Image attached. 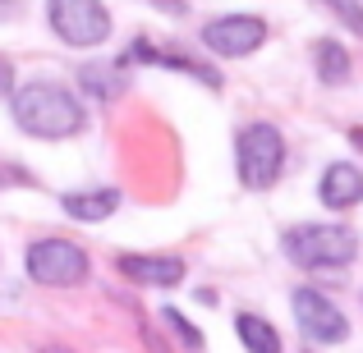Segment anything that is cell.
Segmentation results:
<instances>
[{
	"label": "cell",
	"instance_id": "obj_1",
	"mask_svg": "<svg viewBox=\"0 0 363 353\" xmlns=\"http://www.w3.org/2000/svg\"><path fill=\"white\" fill-rule=\"evenodd\" d=\"M14 124L33 138H74L83 129V101L60 83H28L14 92Z\"/></svg>",
	"mask_w": 363,
	"mask_h": 353
},
{
	"label": "cell",
	"instance_id": "obj_2",
	"mask_svg": "<svg viewBox=\"0 0 363 353\" xmlns=\"http://www.w3.org/2000/svg\"><path fill=\"white\" fill-rule=\"evenodd\" d=\"M285 257L303 271H340L359 257V234L345 225H299L285 234Z\"/></svg>",
	"mask_w": 363,
	"mask_h": 353
},
{
	"label": "cell",
	"instance_id": "obj_3",
	"mask_svg": "<svg viewBox=\"0 0 363 353\" xmlns=\"http://www.w3.org/2000/svg\"><path fill=\"white\" fill-rule=\"evenodd\" d=\"M235 170H240L244 188H272L285 170V138L276 133V124H248L235 138Z\"/></svg>",
	"mask_w": 363,
	"mask_h": 353
},
{
	"label": "cell",
	"instance_id": "obj_4",
	"mask_svg": "<svg viewBox=\"0 0 363 353\" xmlns=\"http://www.w3.org/2000/svg\"><path fill=\"white\" fill-rule=\"evenodd\" d=\"M46 18L65 46H101L111 37V14L101 0H46Z\"/></svg>",
	"mask_w": 363,
	"mask_h": 353
},
{
	"label": "cell",
	"instance_id": "obj_5",
	"mask_svg": "<svg viewBox=\"0 0 363 353\" xmlns=\"http://www.w3.org/2000/svg\"><path fill=\"white\" fill-rule=\"evenodd\" d=\"M28 275L37 284H51V289H69V284L88 280V253L69 238H37L28 248Z\"/></svg>",
	"mask_w": 363,
	"mask_h": 353
},
{
	"label": "cell",
	"instance_id": "obj_6",
	"mask_svg": "<svg viewBox=\"0 0 363 353\" xmlns=\"http://www.w3.org/2000/svg\"><path fill=\"white\" fill-rule=\"evenodd\" d=\"M294 321L308 335V345H345V335H350L345 312L318 289H294Z\"/></svg>",
	"mask_w": 363,
	"mask_h": 353
},
{
	"label": "cell",
	"instance_id": "obj_7",
	"mask_svg": "<svg viewBox=\"0 0 363 353\" xmlns=\"http://www.w3.org/2000/svg\"><path fill=\"white\" fill-rule=\"evenodd\" d=\"M262 42H267V23L257 14H225L203 28V46L212 55H225V60H244Z\"/></svg>",
	"mask_w": 363,
	"mask_h": 353
},
{
	"label": "cell",
	"instance_id": "obj_8",
	"mask_svg": "<svg viewBox=\"0 0 363 353\" xmlns=\"http://www.w3.org/2000/svg\"><path fill=\"white\" fill-rule=\"evenodd\" d=\"M318 197H322V207H331V212H350V207H359L363 202V170L350 166V161L327 166L322 179H318Z\"/></svg>",
	"mask_w": 363,
	"mask_h": 353
},
{
	"label": "cell",
	"instance_id": "obj_9",
	"mask_svg": "<svg viewBox=\"0 0 363 353\" xmlns=\"http://www.w3.org/2000/svg\"><path fill=\"white\" fill-rule=\"evenodd\" d=\"M120 271L138 284H161V289L184 280V262L179 257H133L129 253V257H120Z\"/></svg>",
	"mask_w": 363,
	"mask_h": 353
},
{
	"label": "cell",
	"instance_id": "obj_10",
	"mask_svg": "<svg viewBox=\"0 0 363 353\" xmlns=\"http://www.w3.org/2000/svg\"><path fill=\"white\" fill-rule=\"evenodd\" d=\"M60 207L74 216V221L97 225V221H106V216L120 207V193H116V188H97V193H65Z\"/></svg>",
	"mask_w": 363,
	"mask_h": 353
},
{
	"label": "cell",
	"instance_id": "obj_11",
	"mask_svg": "<svg viewBox=\"0 0 363 353\" xmlns=\"http://www.w3.org/2000/svg\"><path fill=\"white\" fill-rule=\"evenodd\" d=\"M235 330H240V345L248 353H281V335H276L272 321L253 317V312H240L235 317Z\"/></svg>",
	"mask_w": 363,
	"mask_h": 353
},
{
	"label": "cell",
	"instance_id": "obj_12",
	"mask_svg": "<svg viewBox=\"0 0 363 353\" xmlns=\"http://www.w3.org/2000/svg\"><path fill=\"white\" fill-rule=\"evenodd\" d=\"M318 74H322V83L340 88V83L350 79V55L340 51L336 42H322V46H318Z\"/></svg>",
	"mask_w": 363,
	"mask_h": 353
},
{
	"label": "cell",
	"instance_id": "obj_13",
	"mask_svg": "<svg viewBox=\"0 0 363 353\" xmlns=\"http://www.w3.org/2000/svg\"><path fill=\"white\" fill-rule=\"evenodd\" d=\"M83 88L92 92V97H116L124 88L120 69H101V64H92V69H83Z\"/></svg>",
	"mask_w": 363,
	"mask_h": 353
},
{
	"label": "cell",
	"instance_id": "obj_14",
	"mask_svg": "<svg viewBox=\"0 0 363 353\" xmlns=\"http://www.w3.org/2000/svg\"><path fill=\"white\" fill-rule=\"evenodd\" d=\"M161 321H166V326H170V335H175V340H179V345H184L189 353H198V349H203V335H198V330L189 326V321L179 317L175 308H166V312H161Z\"/></svg>",
	"mask_w": 363,
	"mask_h": 353
},
{
	"label": "cell",
	"instance_id": "obj_15",
	"mask_svg": "<svg viewBox=\"0 0 363 353\" xmlns=\"http://www.w3.org/2000/svg\"><path fill=\"white\" fill-rule=\"evenodd\" d=\"M322 5H327L354 37H363V0H322Z\"/></svg>",
	"mask_w": 363,
	"mask_h": 353
},
{
	"label": "cell",
	"instance_id": "obj_16",
	"mask_svg": "<svg viewBox=\"0 0 363 353\" xmlns=\"http://www.w3.org/2000/svg\"><path fill=\"white\" fill-rule=\"evenodd\" d=\"M5 14H14V0H0V18Z\"/></svg>",
	"mask_w": 363,
	"mask_h": 353
},
{
	"label": "cell",
	"instance_id": "obj_17",
	"mask_svg": "<svg viewBox=\"0 0 363 353\" xmlns=\"http://www.w3.org/2000/svg\"><path fill=\"white\" fill-rule=\"evenodd\" d=\"M350 138H354V142H363V129H354V133H350Z\"/></svg>",
	"mask_w": 363,
	"mask_h": 353
}]
</instances>
